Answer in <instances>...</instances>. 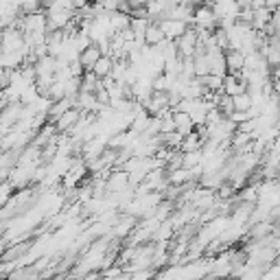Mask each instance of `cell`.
<instances>
[{
	"label": "cell",
	"instance_id": "7a4b0ae2",
	"mask_svg": "<svg viewBox=\"0 0 280 280\" xmlns=\"http://www.w3.org/2000/svg\"><path fill=\"white\" fill-rule=\"evenodd\" d=\"M112 68H114V57L112 55H101L90 70H92L99 79H105V77L112 75Z\"/></svg>",
	"mask_w": 280,
	"mask_h": 280
},
{
	"label": "cell",
	"instance_id": "6da1fadb",
	"mask_svg": "<svg viewBox=\"0 0 280 280\" xmlns=\"http://www.w3.org/2000/svg\"><path fill=\"white\" fill-rule=\"evenodd\" d=\"M101 55H103V53L99 50V46H96V44H90V46H85V48L81 50V53L77 55V61L81 64L83 70H90V68L94 66V61L99 59Z\"/></svg>",
	"mask_w": 280,
	"mask_h": 280
}]
</instances>
